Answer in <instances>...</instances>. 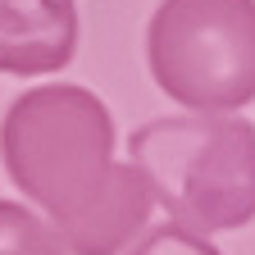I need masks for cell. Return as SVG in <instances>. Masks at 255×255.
Listing matches in <instances>:
<instances>
[{"mask_svg": "<svg viewBox=\"0 0 255 255\" xmlns=\"http://www.w3.org/2000/svg\"><path fill=\"white\" fill-rule=\"evenodd\" d=\"M0 159L9 182L50 214L59 242H69L101 210L132 159H114V119L87 87H32L5 110Z\"/></svg>", "mask_w": 255, "mask_h": 255, "instance_id": "1", "label": "cell"}, {"mask_svg": "<svg viewBox=\"0 0 255 255\" xmlns=\"http://www.w3.org/2000/svg\"><path fill=\"white\" fill-rule=\"evenodd\" d=\"M128 159L150 178L178 228L210 237L255 214V128L233 114L150 119L128 137Z\"/></svg>", "mask_w": 255, "mask_h": 255, "instance_id": "2", "label": "cell"}, {"mask_svg": "<svg viewBox=\"0 0 255 255\" xmlns=\"http://www.w3.org/2000/svg\"><path fill=\"white\" fill-rule=\"evenodd\" d=\"M159 91L196 114L255 101V0H159L146 27Z\"/></svg>", "mask_w": 255, "mask_h": 255, "instance_id": "3", "label": "cell"}, {"mask_svg": "<svg viewBox=\"0 0 255 255\" xmlns=\"http://www.w3.org/2000/svg\"><path fill=\"white\" fill-rule=\"evenodd\" d=\"M78 50L73 0H0V73H59Z\"/></svg>", "mask_w": 255, "mask_h": 255, "instance_id": "4", "label": "cell"}, {"mask_svg": "<svg viewBox=\"0 0 255 255\" xmlns=\"http://www.w3.org/2000/svg\"><path fill=\"white\" fill-rule=\"evenodd\" d=\"M0 255H69L55 228L18 201H0Z\"/></svg>", "mask_w": 255, "mask_h": 255, "instance_id": "5", "label": "cell"}, {"mask_svg": "<svg viewBox=\"0 0 255 255\" xmlns=\"http://www.w3.org/2000/svg\"><path fill=\"white\" fill-rule=\"evenodd\" d=\"M128 255H219V251L210 246V237H196V233L178 228V223H159Z\"/></svg>", "mask_w": 255, "mask_h": 255, "instance_id": "6", "label": "cell"}]
</instances>
